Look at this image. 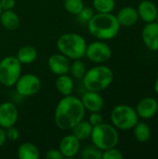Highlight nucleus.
Returning a JSON list of instances; mask_svg holds the SVG:
<instances>
[{"label":"nucleus","instance_id":"obj_1","mask_svg":"<svg viewBox=\"0 0 158 159\" xmlns=\"http://www.w3.org/2000/svg\"><path fill=\"white\" fill-rule=\"evenodd\" d=\"M86 109L81 102L75 96L68 95L58 102L55 113L54 122L61 130H71L77 123L85 117Z\"/></svg>","mask_w":158,"mask_h":159},{"label":"nucleus","instance_id":"obj_2","mask_svg":"<svg viewBox=\"0 0 158 159\" xmlns=\"http://www.w3.org/2000/svg\"><path fill=\"white\" fill-rule=\"evenodd\" d=\"M120 27L116 16L113 13L97 12L88 22V30L90 34L102 41L115 38L118 34Z\"/></svg>","mask_w":158,"mask_h":159},{"label":"nucleus","instance_id":"obj_3","mask_svg":"<svg viewBox=\"0 0 158 159\" xmlns=\"http://www.w3.org/2000/svg\"><path fill=\"white\" fill-rule=\"evenodd\" d=\"M82 80L87 90L101 92L112 85L114 81V73L110 67L98 64L97 66L87 70Z\"/></svg>","mask_w":158,"mask_h":159},{"label":"nucleus","instance_id":"obj_4","mask_svg":"<svg viewBox=\"0 0 158 159\" xmlns=\"http://www.w3.org/2000/svg\"><path fill=\"white\" fill-rule=\"evenodd\" d=\"M57 48L60 53L74 61L85 57L87 43L82 35L75 33H66L58 38Z\"/></svg>","mask_w":158,"mask_h":159},{"label":"nucleus","instance_id":"obj_5","mask_svg":"<svg viewBox=\"0 0 158 159\" xmlns=\"http://www.w3.org/2000/svg\"><path fill=\"white\" fill-rule=\"evenodd\" d=\"M92 144L102 151L115 147L119 142L118 129L112 124L102 122V124L93 127L91 136Z\"/></svg>","mask_w":158,"mask_h":159},{"label":"nucleus","instance_id":"obj_6","mask_svg":"<svg viewBox=\"0 0 158 159\" xmlns=\"http://www.w3.org/2000/svg\"><path fill=\"white\" fill-rule=\"evenodd\" d=\"M112 125L118 130H129L139 121V116L135 108L128 104H118L115 106L111 112Z\"/></svg>","mask_w":158,"mask_h":159},{"label":"nucleus","instance_id":"obj_7","mask_svg":"<svg viewBox=\"0 0 158 159\" xmlns=\"http://www.w3.org/2000/svg\"><path fill=\"white\" fill-rule=\"evenodd\" d=\"M21 63L16 56H7L0 61V83L5 87L15 86L21 75Z\"/></svg>","mask_w":158,"mask_h":159},{"label":"nucleus","instance_id":"obj_8","mask_svg":"<svg viewBox=\"0 0 158 159\" xmlns=\"http://www.w3.org/2000/svg\"><path fill=\"white\" fill-rule=\"evenodd\" d=\"M85 56L88 61L97 63L102 64L108 61L112 57V49L108 44L102 40H97L87 45Z\"/></svg>","mask_w":158,"mask_h":159},{"label":"nucleus","instance_id":"obj_9","mask_svg":"<svg viewBox=\"0 0 158 159\" xmlns=\"http://www.w3.org/2000/svg\"><path fill=\"white\" fill-rule=\"evenodd\" d=\"M40 78L34 74L20 75L17 80L15 87L17 92L23 97H30L39 92L41 89Z\"/></svg>","mask_w":158,"mask_h":159},{"label":"nucleus","instance_id":"obj_10","mask_svg":"<svg viewBox=\"0 0 158 159\" xmlns=\"http://www.w3.org/2000/svg\"><path fill=\"white\" fill-rule=\"evenodd\" d=\"M19 118V111L11 102H5L0 104V127L7 129L15 126Z\"/></svg>","mask_w":158,"mask_h":159},{"label":"nucleus","instance_id":"obj_11","mask_svg":"<svg viewBox=\"0 0 158 159\" xmlns=\"http://www.w3.org/2000/svg\"><path fill=\"white\" fill-rule=\"evenodd\" d=\"M80 141L73 134L64 136L59 144V150L63 158H73L80 152Z\"/></svg>","mask_w":158,"mask_h":159},{"label":"nucleus","instance_id":"obj_12","mask_svg":"<svg viewBox=\"0 0 158 159\" xmlns=\"http://www.w3.org/2000/svg\"><path fill=\"white\" fill-rule=\"evenodd\" d=\"M136 113L142 119H150L158 112V102L153 97H145L139 101L136 105Z\"/></svg>","mask_w":158,"mask_h":159},{"label":"nucleus","instance_id":"obj_13","mask_svg":"<svg viewBox=\"0 0 158 159\" xmlns=\"http://www.w3.org/2000/svg\"><path fill=\"white\" fill-rule=\"evenodd\" d=\"M47 65L51 73L56 75H61L69 73L71 62L70 59L59 52L50 55L47 61Z\"/></svg>","mask_w":158,"mask_h":159},{"label":"nucleus","instance_id":"obj_14","mask_svg":"<svg viewBox=\"0 0 158 159\" xmlns=\"http://www.w3.org/2000/svg\"><path fill=\"white\" fill-rule=\"evenodd\" d=\"M142 39L148 49L158 51V23L156 21L146 23L142 32Z\"/></svg>","mask_w":158,"mask_h":159},{"label":"nucleus","instance_id":"obj_15","mask_svg":"<svg viewBox=\"0 0 158 159\" xmlns=\"http://www.w3.org/2000/svg\"><path fill=\"white\" fill-rule=\"evenodd\" d=\"M81 102L86 109L90 113L93 112H101L104 106V100L99 92L87 90L82 98Z\"/></svg>","mask_w":158,"mask_h":159},{"label":"nucleus","instance_id":"obj_16","mask_svg":"<svg viewBox=\"0 0 158 159\" xmlns=\"http://www.w3.org/2000/svg\"><path fill=\"white\" fill-rule=\"evenodd\" d=\"M137 11L139 14V18L145 23H149L156 20L158 8L153 1L142 0L139 3Z\"/></svg>","mask_w":158,"mask_h":159},{"label":"nucleus","instance_id":"obj_17","mask_svg":"<svg viewBox=\"0 0 158 159\" xmlns=\"http://www.w3.org/2000/svg\"><path fill=\"white\" fill-rule=\"evenodd\" d=\"M116 19L120 26L131 27L138 22L140 18L137 8L133 7H124L118 11Z\"/></svg>","mask_w":158,"mask_h":159},{"label":"nucleus","instance_id":"obj_18","mask_svg":"<svg viewBox=\"0 0 158 159\" xmlns=\"http://www.w3.org/2000/svg\"><path fill=\"white\" fill-rule=\"evenodd\" d=\"M55 86H56L58 92L61 94L62 96L71 95L74 90V78L68 74L58 75L55 81Z\"/></svg>","mask_w":158,"mask_h":159},{"label":"nucleus","instance_id":"obj_19","mask_svg":"<svg viewBox=\"0 0 158 159\" xmlns=\"http://www.w3.org/2000/svg\"><path fill=\"white\" fill-rule=\"evenodd\" d=\"M0 23L6 30L14 31L20 26V18L12 9L2 10L0 14Z\"/></svg>","mask_w":158,"mask_h":159},{"label":"nucleus","instance_id":"obj_20","mask_svg":"<svg viewBox=\"0 0 158 159\" xmlns=\"http://www.w3.org/2000/svg\"><path fill=\"white\" fill-rule=\"evenodd\" d=\"M37 55L38 53L34 47L26 45V46L21 47L18 50L16 58L19 60V61L21 64H31L36 60Z\"/></svg>","mask_w":158,"mask_h":159},{"label":"nucleus","instance_id":"obj_21","mask_svg":"<svg viewBox=\"0 0 158 159\" xmlns=\"http://www.w3.org/2000/svg\"><path fill=\"white\" fill-rule=\"evenodd\" d=\"M92 129H93V127L88 122V120L86 121L83 119L82 121L77 123L71 130H72V134L74 135L80 142H82V141H87L90 139Z\"/></svg>","mask_w":158,"mask_h":159},{"label":"nucleus","instance_id":"obj_22","mask_svg":"<svg viewBox=\"0 0 158 159\" xmlns=\"http://www.w3.org/2000/svg\"><path fill=\"white\" fill-rule=\"evenodd\" d=\"M17 155L20 159H38L40 157L38 148L29 142L23 143L18 147Z\"/></svg>","mask_w":158,"mask_h":159},{"label":"nucleus","instance_id":"obj_23","mask_svg":"<svg viewBox=\"0 0 158 159\" xmlns=\"http://www.w3.org/2000/svg\"><path fill=\"white\" fill-rule=\"evenodd\" d=\"M133 135L137 142L139 143H146L150 140L152 131L151 128L145 122L138 121L137 124L133 127Z\"/></svg>","mask_w":158,"mask_h":159},{"label":"nucleus","instance_id":"obj_24","mask_svg":"<svg viewBox=\"0 0 158 159\" xmlns=\"http://www.w3.org/2000/svg\"><path fill=\"white\" fill-rule=\"evenodd\" d=\"M87 72L86 65L84 62L81 61V59L78 60H74V61L70 65V75L74 79H82Z\"/></svg>","mask_w":158,"mask_h":159},{"label":"nucleus","instance_id":"obj_25","mask_svg":"<svg viewBox=\"0 0 158 159\" xmlns=\"http://www.w3.org/2000/svg\"><path fill=\"white\" fill-rule=\"evenodd\" d=\"M92 5L98 13H112L115 7V0H93Z\"/></svg>","mask_w":158,"mask_h":159},{"label":"nucleus","instance_id":"obj_26","mask_svg":"<svg viewBox=\"0 0 158 159\" xmlns=\"http://www.w3.org/2000/svg\"><path fill=\"white\" fill-rule=\"evenodd\" d=\"M64 9L73 15H77L85 7L83 0H64L63 1Z\"/></svg>","mask_w":158,"mask_h":159},{"label":"nucleus","instance_id":"obj_27","mask_svg":"<svg viewBox=\"0 0 158 159\" xmlns=\"http://www.w3.org/2000/svg\"><path fill=\"white\" fill-rule=\"evenodd\" d=\"M81 154V157L85 159H102V151L97 148L95 145L86 146L79 152Z\"/></svg>","mask_w":158,"mask_h":159},{"label":"nucleus","instance_id":"obj_28","mask_svg":"<svg viewBox=\"0 0 158 159\" xmlns=\"http://www.w3.org/2000/svg\"><path fill=\"white\" fill-rule=\"evenodd\" d=\"M123 157V153L119 149H117L116 146L102 151V159H122Z\"/></svg>","mask_w":158,"mask_h":159},{"label":"nucleus","instance_id":"obj_29","mask_svg":"<svg viewBox=\"0 0 158 159\" xmlns=\"http://www.w3.org/2000/svg\"><path fill=\"white\" fill-rule=\"evenodd\" d=\"M94 15V12H93V9L90 8V7H84V8L76 15L78 18L77 20L81 22V23H87L90 20V19L93 17Z\"/></svg>","mask_w":158,"mask_h":159},{"label":"nucleus","instance_id":"obj_30","mask_svg":"<svg viewBox=\"0 0 158 159\" xmlns=\"http://www.w3.org/2000/svg\"><path fill=\"white\" fill-rule=\"evenodd\" d=\"M6 135H7V140H9L11 142H15L20 137V131L18 130L17 128L12 126V127L6 129Z\"/></svg>","mask_w":158,"mask_h":159},{"label":"nucleus","instance_id":"obj_31","mask_svg":"<svg viewBox=\"0 0 158 159\" xmlns=\"http://www.w3.org/2000/svg\"><path fill=\"white\" fill-rule=\"evenodd\" d=\"M88 122L92 125V127H95L103 122V117L100 114V112H93L88 117Z\"/></svg>","mask_w":158,"mask_h":159},{"label":"nucleus","instance_id":"obj_32","mask_svg":"<svg viewBox=\"0 0 158 159\" xmlns=\"http://www.w3.org/2000/svg\"><path fill=\"white\" fill-rule=\"evenodd\" d=\"M47 159H63L62 155L61 154L59 149H49L46 153Z\"/></svg>","mask_w":158,"mask_h":159},{"label":"nucleus","instance_id":"obj_33","mask_svg":"<svg viewBox=\"0 0 158 159\" xmlns=\"http://www.w3.org/2000/svg\"><path fill=\"white\" fill-rule=\"evenodd\" d=\"M0 6L2 10L13 9L16 6V0H0Z\"/></svg>","mask_w":158,"mask_h":159},{"label":"nucleus","instance_id":"obj_34","mask_svg":"<svg viewBox=\"0 0 158 159\" xmlns=\"http://www.w3.org/2000/svg\"><path fill=\"white\" fill-rule=\"evenodd\" d=\"M7 141V135H6V129L0 127V147L4 145V143Z\"/></svg>","mask_w":158,"mask_h":159},{"label":"nucleus","instance_id":"obj_35","mask_svg":"<svg viewBox=\"0 0 158 159\" xmlns=\"http://www.w3.org/2000/svg\"><path fill=\"white\" fill-rule=\"evenodd\" d=\"M154 88H155V91H156V93L158 95V75H157V77H156V81H155Z\"/></svg>","mask_w":158,"mask_h":159},{"label":"nucleus","instance_id":"obj_36","mask_svg":"<svg viewBox=\"0 0 158 159\" xmlns=\"http://www.w3.org/2000/svg\"><path fill=\"white\" fill-rule=\"evenodd\" d=\"M156 23H158V12H157V15H156V20H155Z\"/></svg>","mask_w":158,"mask_h":159},{"label":"nucleus","instance_id":"obj_37","mask_svg":"<svg viewBox=\"0 0 158 159\" xmlns=\"http://www.w3.org/2000/svg\"><path fill=\"white\" fill-rule=\"evenodd\" d=\"M1 12H2V8H1V6H0V14H1Z\"/></svg>","mask_w":158,"mask_h":159}]
</instances>
